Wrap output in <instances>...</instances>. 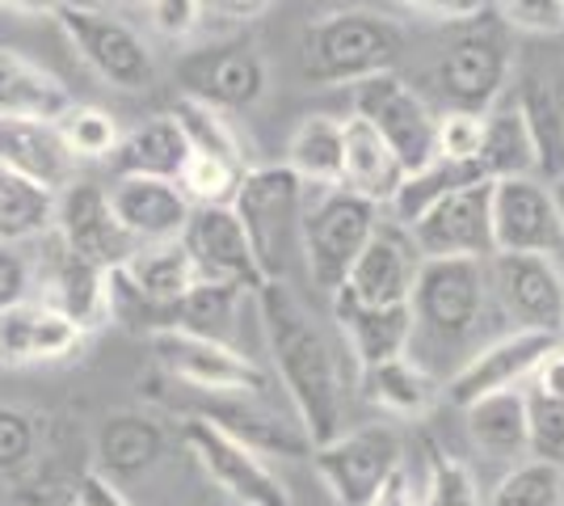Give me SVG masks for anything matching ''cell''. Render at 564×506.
I'll list each match as a JSON object with an SVG mask.
<instances>
[{"label": "cell", "mask_w": 564, "mask_h": 506, "mask_svg": "<svg viewBox=\"0 0 564 506\" xmlns=\"http://www.w3.org/2000/svg\"><path fill=\"white\" fill-rule=\"evenodd\" d=\"M494 254H552L564 241L556 194L540 177L489 182Z\"/></svg>", "instance_id": "obj_15"}, {"label": "cell", "mask_w": 564, "mask_h": 506, "mask_svg": "<svg viewBox=\"0 0 564 506\" xmlns=\"http://www.w3.org/2000/svg\"><path fill=\"white\" fill-rule=\"evenodd\" d=\"M110 212H115L118 228L135 245H169L182 241L189 224V203L177 182L165 177H115L106 186Z\"/></svg>", "instance_id": "obj_20"}, {"label": "cell", "mask_w": 564, "mask_h": 506, "mask_svg": "<svg viewBox=\"0 0 564 506\" xmlns=\"http://www.w3.org/2000/svg\"><path fill=\"white\" fill-rule=\"evenodd\" d=\"M489 304V274L476 258H422L409 291L413 337L430 334L434 342H464L480 330Z\"/></svg>", "instance_id": "obj_5"}, {"label": "cell", "mask_w": 564, "mask_h": 506, "mask_svg": "<svg viewBox=\"0 0 564 506\" xmlns=\"http://www.w3.org/2000/svg\"><path fill=\"white\" fill-rule=\"evenodd\" d=\"M51 237L64 245V254H72L76 262L94 266L101 274L118 270V266L140 249V245L118 228L115 212H110V198H106V186L80 182V177L55 194Z\"/></svg>", "instance_id": "obj_14"}, {"label": "cell", "mask_w": 564, "mask_h": 506, "mask_svg": "<svg viewBox=\"0 0 564 506\" xmlns=\"http://www.w3.org/2000/svg\"><path fill=\"white\" fill-rule=\"evenodd\" d=\"M480 140H485V115H468V110H447V115H438L434 152H438L443 161L476 165V157H480Z\"/></svg>", "instance_id": "obj_44"}, {"label": "cell", "mask_w": 564, "mask_h": 506, "mask_svg": "<svg viewBox=\"0 0 564 506\" xmlns=\"http://www.w3.org/2000/svg\"><path fill=\"white\" fill-rule=\"evenodd\" d=\"M76 97L55 73L25 60L22 51L0 47V119L55 122Z\"/></svg>", "instance_id": "obj_27"}, {"label": "cell", "mask_w": 564, "mask_h": 506, "mask_svg": "<svg viewBox=\"0 0 564 506\" xmlns=\"http://www.w3.org/2000/svg\"><path fill=\"white\" fill-rule=\"evenodd\" d=\"M417 266H422V254L409 237V228H400L397 219H379L371 241L362 245V254L354 258L350 274H346L337 295L350 300V304H367V309L409 304Z\"/></svg>", "instance_id": "obj_17"}, {"label": "cell", "mask_w": 564, "mask_h": 506, "mask_svg": "<svg viewBox=\"0 0 564 506\" xmlns=\"http://www.w3.org/2000/svg\"><path fill=\"white\" fill-rule=\"evenodd\" d=\"M152 359L161 363V372L173 376L177 385H189L212 397L228 392H253L261 397L270 380L249 355H240L232 342H219L207 334H189V330H161L148 337Z\"/></svg>", "instance_id": "obj_12"}, {"label": "cell", "mask_w": 564, "mask_h": 506, "mask_svg": "<svg viewBox=\"0 0 564 506\" xmlns=\"http://www.w3.org/2000/svg\"><path fill=\"white\" fill-rule=\"evenodd\" d=\"M510 76V51L501 30L489 22H468L451 39L438 64H434V85L451 110L468 115H489Z\"/></svg>", "instance_id": "obj_11"}, {"label": "cell", "mask_w": 564, "mask_h": 506, "mask_svg": "<svg viewBox=\"0 0 564 506\" xmlns=\"http://www.w3.org/2000/svg\"><path fill=\"white\" fill-rule=\"evenodd\" d=\"M177 85L182 97L212 106L219 115L253 110L265 97V60L245 39H224L177 55Z\"/></svg>", "instance_id": "obj_10"}, {"label": "cell", "mask_w": 564, "mask_h": 506, "mask_svg": "<svg viewBox=\"0 0 564 506\" xmlns=\"http://www.w3.org/2000/svg\"><path fill=\"white\" fill-rule=\"evenodd\" d=\"M43 506H80L76 494H55V498H43Z\"/></svg>", "instance_id": "obj_55"}, {"label": "cell", "mask_w": 564, "mask_h": 506, "mask_svg": "<svg viewBox=\"0 0 564 506\" xmlns=\"http://www.w3.org/2000/svg\"><path fill=\"white\" fill-rule=\"evenodd\" d=\"M177 439L203 469V477L232 498V506H295L279 473L232 434L212 427L203 413H186L177 422Z\"/></svg>", "instance_id": "obj_8"}, {"label": "cell", "mask_w": 564, "mask_h": 506, "mask_svg": "<svg viewBox=\"0 0 564 506\" xmlns=\"http://www.w3.org/2000/svg\"><path fill=\"white\" fill-rule=\"evenodd\" d=\"M51 224H55V191L0 165V241H39L51 233Z\"/></svg>", "instance_id": "obj_34"}, {"label": "cell", "mask_w": 564, "mask_h": 506, "mask_svg": "<svg viewBox=\"0 0 564 506\" xmlns=\"http://www.w3.org/2000/svg\"><path fill=\"white\" fill-rule=\"evenodd\" d=\"M55 22L101 85H110L118 94H148L156 85V55L131 22L106 9L72 4V0L55 13Z\"/></svg>", "instance_id": "obj_4"}, {"label": "cell", "mask_w": 564, "mask_h": 506, "mask_svg": "<svg viewBox=\"0 0 564 506\" xmlns=\"http://www.w3.org/2000/svg\"><path fill=\"white\" fill-rule=\"evenodd\" d=\"M404 51V30L371 9L325 13L304 30V76L312 85H358L392 73Z\"/></svg>", "instance_id": "obj_2"}, {"label": "cell", "mask_w": 564, "mask_h": 506, "mask_svg": "<svg viewBox=\"0 0 564 506\" xmlns=\"http://www.w3.org/2000/svg\"><path fill=\"white\" fill-rule=\"evenodd\" d=\"M397 4L447 25H468L476 18H485V0H397Z\"/></svg>", "instance_id": "obj_48"}, {"label": "cell", "mask_w": 564, "mask_h": 506, "mask_svg": "<svg viewBox=\"0 0 564 506\" xmlns=\"http://www.w3.org/2000/svg\"><path fill=\"white\" fill-rule=\"evenodd\" d=\"M0 165L59 194L64 186L76 182V165H80V161H76L68 152V144L59 140L55 122L0 119Z\"/></svg>", "instance_id": "obj_24"}, {"label": "cell", "mask_w": 564, "mask_h": 506, "mask_svg": "<svg viewBox=\"0 0 564 506\" xmlns=\"http://www.w3.org/2000/svg\"><path fill=\"white\" fill-rule=\"evenodd\" d=\"M371 506H417V494L409 489V473L400 469L397 477H392V482L379 489V498Z\"/></svg>", "instance_id": "obj_51"}, {"label": "cell", "mask_w": 564, "mask_h": 506, "mask_svg": "<svg viewBox=\"0 0 564 506\" xmlns=\"http://www.w3.org/2000/svg\"><path fill=\"white\" fill-rule=\"evenodd\" d=\"M341 140H346V152H341V186L362 194L376 207H388L397 198L400 182H404V165L392 157V148L383 144L358 115L341 119Z\"/></svg>", "instance_id": "obj_28"}, {"label": "cell", "mask_w": 564, "mask_h": 506, "mask_svg": "<svg viewBox=\"0 0 564 506\" xmlns=\"http://www.w3.org/2000/svg\"><path fill=\"white\" fill-rule=\"evenodd\" d=\"M143 9H148L152 30L169 43H186L189 34L203 25V13H207L203 0H148Z\"/></svg>", "instance_id": "obj_46"}, {"label": "cell", "mask_w": 564, "mask_h": 506, "mask_svg": "<svg viewBox=\"0 0 564 506\" xmlns=\"http://www.w3.org/2000/svg\"><path fill=\"white\" fill-rule=\"evenodd\" d=\"M304 182L286 165H249L232 198V212L249 237L265 279H282L291 241L300 237V212H304Z\"/></svg>", "instance_id": "obj_6"}, {"label": "cell", "mask_w": 564, "mask_h": 506, "mask_svg": "<svg viewBox=\"0 0 564 506\" xmlns=\"http://www.w3.org/2000/svg\"><path fill=\"white\" fill-rule=\"evenodd\" d=\"M169 119L177 122V131L186 136V148L194 157H212V161H228V165H236V169H249L245 148H240L236 131L228 127V119H224L219 110L198 106V101H189V97H177L173 110H169Z\"/></svg>", "instance_id": "obj_36"}, {"label": "cell", "mask_w": 564, "mask_h": 506, "mask_svg": "<svg viewBox=\"0 0 564 506\" xmlns=\"http://www.w3.org/2000/svg\"><path fill=\"white\" fill-rule=\"evenodd\" d=\"M169 452V431L161 418L143 410H115L97 427L94 469L106 473L110 482H135L152 473Z\"/></svg>", "instance_id": "obj_23"}, {"label": "cell", "mask_w": 564, "mask_h": 506, "mask_svg": "<svg viewBox=\"0 0 564 506\" xmlns=\"http://www.w3.org/2000/svg\"><path fill=\"white\" fill-rule=\"evenodd\" d=\"M85 346V330L68 321L47 300H22L0 313V363L4 367H34L59 363Z\"/></svg>", "instance_id": "obj_21"}, {"label": "cell", "mask_w": 564, "mask_h": 506, "mask_svg": "<svg viewBox=\"0 0 564 506\" xmlns=\"http://www.w3.org/2000/svg\"><path fill=\"white\" fill-rule=\"evenodd\" d=\"M552 194H556V212H561V233H564V177L552 182Z\"/></svg>", "instance_id": "obj_54"}, {"label": "cell", "mask_w": 564, "mask_h": 506, "mask_svg": "<svg viewBox=\"0 0 564 506\" xmlns=\"http://www.w3.org/2000/svg\"><path fill=\"white\" fill-rule=\"evenodd\" d=\"M341 152H346L341 119H333V115H307L295 127L291 144H286V169L304 186L329 191V186H341Z\"/></svg>", "instance_id": "obj_32"}, {"label": "cell", "mask_w": 564, "mask_h": 506, "mask_svg": "<svg viewBox=\"0 0 564 506\" xmlns=\"http://www.w3.org/2000/svg\"><path fill=\"white\" fill-rule=\"evenodd\" d=\"M30 288H34V258L22 245L0 241V313L30 300Z\"/></svg>", "instance_id": "obj_47"}, {"label": "cell", "mask_w": 564, "mask_h": 506, "mask_svg": "<svg viewBox=\"0 0 564 506\" xmlns=\"http://www.w3.org/2000/svg\"><path fill=\"white\" fill-rule=\"evenodd\" d=\"M417 506H485V498H480L476 473L464 460L430 448V477H425V498Z\"/></svg>", "instance_id": "obj_42"}, {"label": "cell", "mask_w": 564, "mask_h": 506, "mask_svg": "<svg viewBox=\"0 0 564 506\" xmlns=\"http://www.w3.org/2000/svg\"><path fill=\"white\" fill-rule=\"evenodd\" d=\"M379 224V207L346 186H329L307 198L300 212V254H304L307 279L321 295H337L354 258L371 241Z\"/></svg>", "instance_id": "obj_3"}, {"label": "cell", "mask_w": 564, "mask_h": 506, "mask_svg": "<svg viewBox=\"0 0 564 506\" xmlns=\"http://www.w3.org/2000/svg\"><path fill=\"white\" fill-rule=\"evenodd\" d=\"M561 342H564V330H561Z\"/></svg>", "instance_id": "obj_57"}, {"label": "cell", "mask_w": 564, "mask_h": 506, "mask_svg": "<svg viewBox=\"0 0 564 506\" xmlns=\"http://www.w3.org/2000/svg\"><path fill=\"white\" fill-rule=\"evenodd\" d=\"M358 397L392 418H425L438 401V385L413 355H397V359L358 367Z\"/></svg>", "instance_id": "obj_30"}, {"label": "cell", "mask_w": 564, "mask_h": 506, "mask_svg": "<svg viewBox=\"0 0 564 506\" xmlns=\"http://www.w3.org/2000/svg\"><path fill=\"white\" fill-rule=\"evenodd\" d=\"M561 337L552 334H531V330H514V334L497 337L485 351L468 355V363L447 380V401L451 406H471L489 392H506V388H522L531 380V372L540 359L556 346Z\"/></svg>", "instance_id": "obj_18"}, {"label": "cell", "mask_w": 564, "mask_h": 506, "mask_svg": "<svg viewBox=\"0 0 564 506\" xmlns=\"http://www.w3.org/2000/svg\"><path fill=\"white\" fill-rule=\"evenodd\" d=\"M207 9H215V13H224V18H258L261 9L270 4V0H203Z\"/></svg>", "instance_id": "obj_53"}, {"label": "cell", "mask_w": 564, "mask_h": 506, "mask_svg": "<svg viewBox=\"0 0 564 506\" xmlns=\"http://www.w3.org/2000/svg\"><path fill=\"white\" fill-rule=\"evenodd\" d=\"M245 291L232 288V283H212V279H198L194 291L173 309V330H189V334H207L228 342V330H232L236 304H240Z\"/></svg>", "instance_id": "obj_37"}, {"label": "cell", "mask_w": 564, "mask_h": 506, "mask_svg": "<svg viewBox=\"0 0 564 506\" xmlns=\"http://www.w3.org/2000/svg\"><path fill=\"white\" fill-rule=\"evenodd\" d=\"M203 418L219 427L224 434H232L236 443H245L249 452L265 456H286V460H307L312 443L300 422H286L274 410L261 406V397L253 392H228V397H212L203 406Z\"/></svg>", "instance_id": "obj_22"}, {"label": "cell", "mask_w": 564, "mask_h": 506, "mask_svg": "<svg viewBox=\"0 0 564 506\" xmlns=\"http://www.w3.org/2000/svg\"><path fill=\"white\" fill-rule=\"evenodd\" d=\"M186 157L189 148L186 136L177 131V122L169 115H152L140 127H131L127 136H118L115 152H110V169H115V177H165V182H177Z\"/></svg>", "instance_id": "obj_29"}, {"label": "cell", "mask_w": 564, "mask_h": 506, "mask_svg": "<svg viewBox=\"0 0 564 506\" xmlns=\"http://www.w3.org/2000/svg\"><path fill=\"white\" fill-rule=\"evenodd\" d=\"M253 300L274 359V376L295 406V422L304 427L312 448L329 443L346 431V380L333 342L325 337L316 313L286 288V279H265L253 291Z\"/></svg>", "instance_id": "obj_1"}, {"label": "cell", "mask_w": 564, "mask_h": 506, "mask_svg": "<svg viewBox=\"0 0 564 506\" xmlns=\"http://www.w3.org/2000/svg\"><path fill=\"white\" fill-rule=\"evenodd\" d=\"M333 316H337V330L346 337L358 367L409 355V346H413V313H409V304L367 309V304H350V300L333 295Z\"/></svg>", "instance_id": "obj_26"}, {"label": "cell", "mask_w": 564, "mask_h": 506, "mask_svg": "<svg viewBox=\"0 0 564 506\" xmlns=\"http://www.w3.org/2000/svg\"><path fill=\"white\" fill-rule=\"evenodd\" d=\"M409 237L422 258H494V228H489V182H471L443 194L422 219L409 224Z\"/></svg>", "instance_id": "obj_16"}, {"label": "cell", "mask_w": 564, "mask_h": 506, "mask_svg": "<svg viewBox=\"0 0 564 506\" xmlns=\"http://www.w3.org/2000/svg\"><path fill=\"white\" fill-rule=\"evenodd\" d=\"M249 169H236L228 161H212V157H194L189 152L182 173H177V186L186 194L194 207H232L236 186Z\"/></svg>", "instance_id": "obj_40"}, {"label": "cell", "mask_w": 564, "mask_h": 506, "mask_svg": "<svg viewBox=\"0 0 564 506\" xmlns=\"http://www.w3.org/2000/svg\"><path fill=\"white\" fill-rule=\"evenodd\" d=\"M468 439L489 456H522L527 452V397L522 388L489 392L464 406Z\"/></svg>", "instance_id": "obj_33"}, {"label": "cell", "mask_w": 564, "mask_h": 506, "mask_svg": "<svg viewBox=\"0 0 564 506\" xmlns=\"http://www.w3.org/2000/svg\"><path fill=\"white\" fill-rule=\"evenodd\" d=\"M476 169L485 182H501V177H535L540 173V148L535 136L514 106H494L485 115V140H480V157Z\"/></svg>", "instance_id": "obj_31"}, {"label": "cell", "mask_w": 564, "mask_h": 506, "mask_svg": "<svg viewBox=\"0 0 564 506\" xmlns=\"http://www.w3.org/2000/svg\"><path fill=\"white\" fill-rule=\"evenodd\" d=\"M354 115L392 148V157L404 165V173H417V169L438 157L434 152L438 115L397 73H379L371 80H358L354 85Z\"/></svg>", "instance_id": "obj_9"}, {"label": "cell", "mask_w": 564, "mask_h": 506, "mask_svg": "<svg viewBox=\"0 0 564 506\" xmlns=\"http://www.w3.org/2000/svg\"><path fill=\"white\" fill-rule=\"evenodd\" d=\"M527 388H535L543 397H561L564 401V342H556L547 355L540 359V367L531 372Z\"/></svg>", "instance_id": "obj_50"}, {"label": "cell", "mask_w": 564, "mask_h": 506, "mask_svg": "<svg viewBox=\"0 0 564 506\" xmlns=\"http://www.w3.org/2000/svg\"><path fill=\"white\" fill-rule=\"evenodd\" d=\"M182 245L189 249L198 274L212 283H232L240 291H258L265 283L232 207H194L186 233H182Z\"/></svg>", "instance_id": "obj_19"}, {"label": "cell", "mask_w": 564, "mask_h": 506, "mask_svg": "<svg viewBox=\"0 0 564 506\" xmlns=\"http://www.w3.org/2000/svg\"><path fill=\"white\" fill-rule=\"evenodd\" d=\"M68 0H0V9L18 13V18H55Z\"/></svg>", "instance_id": "obj_52"}, {"label": "cell", "mask_w": 564, "mask_h": 506, "mask_svg": "<svg viewBox=\"0 0 564 506\" xmlns=\"http://www.w3.org/2000/svg\"><path fill=\"white\" fill-rule=\"evenodd\" d=\"M55 131H59V140L68 144L76 161H110L118 136H122L115 115H106L101 106H85V101H72L68 110L55 119Z\"/></svg>", "instance_id": "obj_39"}, {"label": "cell", "mask_w": 564, "mask_h": 506, "mask_svg": "<svg viewBox=\"0 0 564 506\" xmlns=\"http://www.w3.org/2000/svg\"><path fill=\"white\" fill-rule=\"evenodd\" d=\"M485 506H564V469L547 460H522L489 489Z\"/></svg>", "instance_id": "obj_38"}, {"label": "cell", "mask_w": 564, "mask_h": 506, "mask_svg": "<svg viewBox=\"0 0 564 506\" xmlns=\"http://www.w3.org/2000/svg\"><path fill=\"white\" fill-rule=\"evenodd\" d=\"M312 469L333 494V503L341 506H371L379 498V489L397 477L400 460H404V443L388 422H367V427H346V431L316 443L312 452Z\"/></svg>", "instance_id": "obj_7"}, {"label": "cell", "mask_w": 564, "mask_h": 506, "mask_svg": "<svg viewBox=\"0 0 564 506\" xmlns=\"http://www.w3.org/2000/svg\"><path fill=\"white\" fill-rule=\"evenodd\" d=\"M76 503L80 506H135L127 498V489L118 482H110L106 473H97V469H85L80 473V482H76Z\"/></svg>", "instance_id": "obj_49"}, {"label": "cell", "mask_w": 564, "mask_h": 506, "mask_svg": "<svg viewBox=\"0 0 564 506\" xmlns=\"http://www.w3.org/2000/svg\"><path fill=\"white\" fill-rule=\"evenodd\" d=\"M471 182H485L476 165H459V161H443V157H434V161L422 165L417 173H404L397 198L388 203V207H392V219H397L400 228H409V224H413V219H422L425 212L443 198V194L459 191V186H471Z\"/></svg>", "instance_id": "obj_35"}, {"label": "cell", "mask_w": 564, "mask_h": 506, "mask_svg": "<svg viewBox=\"0 0 564 506\" xmlns=\"http://www.w3.org/2000/svg\"><path fill=\"white\" fill-rule=\"evenodd\" d=\"M39 456V418L18 406H0V477H22Z\"/></svg>", "instance_id": "obj_43"}, {"label": "cell", "mask_w": 564, "mask_h": 506, "mask_svg": "<svg viewBox=\"0 0 564 506\" xmlns=\"http://www.w3.org/2000/svg\"><path fill=\"white\" fill-rule=\"evenodd\" d=\"M497 9L522 34H564V0H497Z\"/></svg>", "instance_id": "obj_45"}, {"label": "cell", "mask_w": 564, "mask_h": 506, "mask_svg": "<svg viewBox=\"0 0 564 506\" xmlns=\"http://www.w3.org/2000/svg\"><path fill=\"white\" fill-rule=\"evenodd\" d=\"M51 245H55V254H47V262H34V283L43 279V288H51L47 304L59 309L68 321H76L85 334L97 330V325H106L110 321V295H106V279L110 274L76 262L72 254H64V245L55 241V237H51Z\"/></svg>", "instance_id": "obj_25"}, {"label": "cell", "mask_w": 564, "mask_h": 506, "mask_svg": "<svg viewBox=\"0 0 564 506\" xmlns=\"http://www.w3.org/2000/svg\"><path fill=\"white\" fill-rule=\"evenodd\" d=\"M489 291L514 330L561 337L564 330V274L552 254H494L485 262Z\"/></svg>", "instance_id": "obj_13"}, {"label": "cell", "mask_w": 564, "mask_h": 506, "mask_svg": "<svg viewBox=\"0 0 564 506\" xmlns=\"http://www.w3.org/2000/svg\"><path fill=\"white\" fill-rule=\"evenodd\" d=\"M527 397V456L564 469V401L522 385Z\"/></svg>", "instance_id": "obj_41"}, {"label": "cell", "mask_w": 564, "mask_h": 506, "mask_svg": "<svg viewBox=\"0 0 564 506\" xmlns=\"http://www.w3.org/2000/svg\"><path fill=\"white\" fill-rule=\"evenodd\" d=\"M118 4H148V0H118Z\"/></svg>", "instance_id": "obj_56"}]
</instances>
